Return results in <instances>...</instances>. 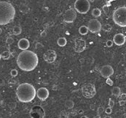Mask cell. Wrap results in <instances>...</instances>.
Returning <instances> with one entry per match:
<instances>
[{
    "label": "cell",
    "instance_id": "603a6c76",
    "mask_svg": "<svg viewBox=\"0 0 126 118\" xmlns=\"http://www.w3.org/2000/svg\"><path fill=\"white\" fill-rule=\"evenodd\" d=\"M103 29H104V31H107V32L110 31L111 29H112V26L109 25V24H105V25L104 26V27H103Z\"/></svg>",
    "mask_w": 126,
    "mask_h": 118
},
{
    "label": "cell",
    "instance_id": "1f68e13d",
    "mask_svg": "<svg viewBox=\"0 0 126 118\" xmlns=\"http://www.w3.org/2000/svg\"><path fill=\"white\" fill-rule=\"evenodd\" d=\"M125 104V100H120V101H119V104H120V106H123Z\"/></svg>",
    "mask_w": 126,
    "mask_h": 118
},
{
    "label": "cell",
    "instance_id": "ffe728a7",
    "mask_svg": "<svg viewBox=\"0 0 126 118\" xmlns=\"http://www.w3.org/2000/svg\"><path fill=\"white\" fill-rule=\"evenodd\" d=\"M65 106L69 109H71L74 106V103L72 100H70V99L66 100V102H65Z\"/></svg>",
    "mask_w": 126,
    "mask_h": 118
},
{
    "label": "cell",
    "instance_id": "4dcf8cb0",
    "mask_svg": "<svg viewBox=\"0 0 126 118\" xmlns=\"http://www.w3.org/2000/svg\"><path fill=\"white\" fill-rule=\"evenodd\" d=\"M120 98L122 100H124V99L126 98V93H122V94H120Z\"/></svg>",
    "mask_w": 126,
    "mask_h": 118
},
{
    "label": "cell",
    "instance_id": "ac0fdd59",
    "mask_svg": "<svg viewBox=\"0 0 126 118\" xmlns=\"http://www.w3.org/2000/svg\"><path fill=\"white\" fill-rule=\"evenodd\" d=\"M66 43H67V41L65 37H60L57 41V44L60 47H64L66 44Z\"/></svg>",
    "mask_w": 126,
    "mask_h": 118
},
{
    "label": "cell",
    "instance_id": "d6986e66",
    "mask_svg": "<svg viewBox=\"0 0 126 118\" xmlns=\"http://www.w3.org/2000/svg\"><path fill=\"white\" fill-rule=\"evenodd\" d=\"M21 32H22V29H21L20 26H15L13 27V34L14 35H19V34H21Z\"/></svg>",
    "mask_w": 126,
    "mask_h": 118
},
{
    "label": "cell",
    "instance_id": "f546056e",
    "mask_svg": "<svg viewBox=\"0 0 126 118\" xmlns=\"http://www.w3.org/2000/svg\"><path fill=\"white\" fill-rule=\"evenodd\" d=\"M105 112H106V114H110L112 112V108H111V107H107V108L105 109Z\"/></svg>",
    "mask_w": 126,
    "mask_h": 118
},
{
    "label": "cell",
    "instance_id": "4fadbf2b",
    "mask_svg": "<svg viewBox=\"0 0 126 118\" xmlns=\"http://www.w3.org/2000/svg\"><path fill=\"white\" fill-rule=\"evenodd\" d=\"M37 96L41 101H45L49 96V90L46 87H40L37 91Z\"/></svg>",
    "mask_w": 126,
    "mask_h": 118
},
{
    "label": "cell",
    "instance_id": "e575fe53",
    "mask_svg": "<svg viewBox=\"0 0 126 118\" xmlns=\"http://www.w3.org/2000/svg\"><path fill=\"white\" fill-rule=\"evenodd\" d=\"M100 117H101L100 114H97L96 116H95V117H94V118H100Z\"/></svg>",
    "mask_w": 126,
    "mask_h": 118
},
{
    "label": "cell",
    "instance_id": "74e56055",
    "mask_svg": "<svg viewBox=\"0 0 126 118\" xmlns=\"http://www.w3.org/2000/svg\"><path fill=\"white\" fill-rule=\"evenodd\" d=\"M81 118H89L88 117H87V116H82L81 117Z\"/></svg>",
    "mask_w": 126,
    "mask_h": 118
},
{
    "label": "cell",
    "instance_id": "5bb4252c",
    "mask_svg": "<svg viewBox=\"0 0 126 118\" xmlns=\"http://www.w3.org/2000/svg\"><path fill=\"white\" fill-rule=\"evenodd\" d=\"M125 41H126V38H125V36L123 34L119 33V34H117L114 36L113 42L116 45L121 46V45L125 44Z\"/></svg>",
    "mask_w": 126,
    "mask_h": 118
},
{
    "label": "cell",
    "instance_id": "83f0119b",
    "mask_svg": "<svg viewBox=\"0 0 126 118\" xmlns=\"http://www.w3.org/2000/svg\"><path fill=\"white\" fill-rule=\"evenodd\" d=\"M106 82H107V85H110V86H112V85H113V84H114L113 81H112V80L110 78H107V79Z\"/></svg>",
    "mask_w": 126,
    "mask_h": 118
},
{
    "label": "cell",
    "instance_id": "ab89813d",
    "mask_svg": "<svg viewBox=\"0 0 126 118\" xmlns=\"http://www.w3.org/2000/svg\"><path fill=\"white\" fill-rule=\"evenodd\" d=\"M2 29H1V28H0V34H2Z\"/></svg>",
    "mask_w": 126,
    "mask_h": 118
},
{
    "label": "cell",
    "instance_id": "52a82bcc",
    "mask_svg": "<svg viewBox=\"0 0 126 118\" xmlns=\"http://www.w3.org/2000/svg\"><path fill=\"white\" fill-rule=\"evenodd\" d=\"M88 28L89 31L93 34H95L101 31L102 29V26L100 21H98L97 19H91L88 23Z\"/></svg>",
    "mask_w": 126,
    "mask_h": 118
},
{
    "label": "cell",
    "instance_id": "44dd1931",
    "mask_svg": "<svg viewBox=\"0 0 126 118\" xmlns=\"http://www.w3.org/2000/svg\"><path fill=\"white\" fill-rule=\"evenodd\" d=\"M101 11L100 9L98 8H95L92 11V15L95 18H98L99 16H101Z\"/></svg>",
    "mask_w": 126,
    "mask_h": 118
},
{
    "label": "cell",
    "instance_id": "5b68a950",
    "mask_svg": "<svg viewBox=\"0 0 126 118\" xmlns=\"http://www.w3.org/2000/svg\"><path fill=\"white\" fill-rule=\"evenodd\" d=\"M90 7L88 0H76L74 2V9L80 14H86Z\"/></svg>",
    "mask_w": 126,
    "mask_h": 118
},
{
    "label": "cell",
    "instance_id": "d6a6232c",
    "mask_svg": "<svg viewBox=\"0 0 126 118\" xmlns=\"http://www.w3.org/2000/svg\"><path fill=\"white\" fill-rule=\"evenodd\" d=\"M90 107V109L91 110H94L95 109V105L94 104H91Z\"/></svg>",
    "mask_w": 126,
    "mask_h": 118
},
{
    "label": "cell",
    "instance_id": "2e32d148",
    "mask_svg": "<svg viewBox=\"0 0 126 118\" xmlns=\"http://www.w3.org/2000/svg\"><path fill=\"white\" fill-rule=\"evenodd\" d=\"M89 30H88V26H82L79 28V33L81 34V35H85L88 33Z\"/></svg>",
    "mask_w": 126,
    "mask_h": 118
},
{
    "label": "cell",
    "instance_id": "9a60e30c",
    "mask_svg": "<svg viewBox=\"0 0 126 118\" xmlns=\"http://www.w3.org/2000/svg\"><path fill=\"white\" fill-rule=\"evenodd\" d=\"M29 46H30L29 41L26 38L20 39L18 42V48L22 50H27V49L29 48Z\"/></svg>",
    "mask_w": 126,
    "mask_h": 118
},
{
    "label": "cell",
    "instance_id": "cb8c5ba5",
    "mask_svg": "<svg viewBox=\"0 0 126 118\" xmlns=\"http://www.w3.org/2000/svg\"><path fill=\"white\" fill-rule=\"evenodd\" d=\"M18 71L16 69H12L10 71V75L13 77H15L18 75Z\"/></svg>",
    "mask_w": 126,
    "mask_h": 118
},
{
    "label": "cell",
    "instance_id": "f1b7e54d",
    "mask_svg": "<svg viewBox=\"0 0 126 118\" xmlns=\"http://www.w3.org/2000/svg\"><path fill=\"white\" fill-rule=\"evenodd\" d=\"M114 106V101L112 100V99H109V107H111V108H112L113 106Z\"/></svg>",
    "mask_w": 126,
    "mask_h": 118
},
{
    "label": "cell",
    "instance_id": "8992f818",
    "mask_svg": "<svg viewBox=\"0 0 126 118\" xmlns=\"http://www.w3.org/2000/svg\"><path fill=\"white\" fill-rule=\"evenodd\" d=\"M81 90H82V93L83 96L87 98V99H91V98L94 97L95 93H96L95 87L94 85H93L91 83L85 84L82 87Z\"/></svg>",
    "mask_w": 126,
    "mask_h": 118
},
{
    "label": "cell",
    "instance_id": "d4e9b609",
    "mask_svg": "<svg viewBox=\"0 0 126 118\" xmlns=\"http://www.w3.org/2000/svg\"><path fill=\"white\" fill-rule=\"evenodd\" d=\"M13 42H14V39H13L12 37H9L7 38V39H6V43H7V44H13Z\"/></svg>",
    "mask_w": 126,
    "mask_h": 118
},
{
    "label": "cell",
    "instance_id": "7a4b0ae2",
    "mask_svg": "<svg viewBox=\"0 0 126 118\" xmlns=\"http://www.w3.org/2000/svg\"><path fill=\"white\" fill-rule=\"evenodd\" d=\"M16 96L20 102L29 103L34 99L37 96V90L32 84L22 83L17 87Z\"/></svg>",
    "mask_w": 126,
    "mask_h": 118
},
{
    "label": "cell",
    "instance_id": "d590c367",
    "mask_svg": "<svg viewBox=\"0 0 126 118\" xmlns=\"http://www.w3.org/2000/svg\"><path fill=\"white\" fill-rule=\"evenodd\" d=\"M83 112H84L83 110H80V111H79V114H82Z\"/></svg>",
    "mask_w": 126,
    "mask_h": 118
},
{
    "label": "cell",
    "instance_id": "30bf717a",
    "mask_svg": "<svg viewBox=\"0 0 126 118\" xmlns=\"http://www.w3.org/2000/svg\"><path fill=\"white\" fill-rule=\"evenodd\" d=\"M86 42L80 38H77L74 41V50L77 53H81L83 52L86 49Z\"/></svg>",
    "mask_w": 126,
    "mask_h": 118
},
{
    "label": "cell",
    "instance_id": "484cf974",
    "mask_svg": "<svg viewBox=\"0 0 126 118\" xmlns=\"http://www.w3.org/2000/svg\"><path fill=\"white\" fill-rule=\"evenodd\" d=\"M113 44H114V42L112 41V40H107V42H106V44H107V46L108 47V48H111V47L113 45Z\"/></svg>",
    "mask_w": 126,
    "mask_h": 118
},
{
    "label": "cell",
    "instance_id": "e0dca14e",
    "mask_svg": "<svg viewBox=\"0 0 126 118\" xmlns=\"http://www.w3.org/2000/svg\"><path fill=\"white\" fill-rule=\"evenodd\" d=\"M112 93L115 96H120L121 94V90L119 87H114L112 90Z\"/></svg>",
    "mask_w": 126,
    "mask_h": 118
},
{
    "label": "cell",
    "instance_id": "60d3db41",
    "mask_svg": "<svg viewBox=\"0 0 126 118\" xmlns=\"http://www.w3.org/2000/svg\"><path fill=\"white\" fill-rule=\"evenodd\" d=\"M1 58H2V56H1V53H0V60H1Z\"/></svg>",
    "mask_w": 126,
    "mask_h": 118
},
{
    "label": "cell",
    "instance_id": "9c48e42d",
    "mask_svg": "<svg viewBox=\"0 0 126 118\" xmlns=\"http://www.w3.org/2000/svg\"><path fill=\"white\" fill-rule=\"evenodd\" d=\"M77 18V11L75 9H68L63 15V20L66 23H73Z\"/></svg>",
    "mask_w": 126,
    "mask_h": 118
},
{
    "label": "cell",
    "instance_id": "3957f363",
    "mask_svg": "<svg viewBox=\"0 0 126 118\" xmlns=\"http://www.w3.org/2000/svg\"><path fill=\"white\" fill-rule=\"evenodd\" d=\"M15 15L13 5L5 1L0 2V25H7L12 22Z\"/></svg>",
    "mask_w": 126,
    "mask_h": 118
},
{
    "label": "cell",
    "instance_id": "7c38bea8",
    "mask_svg": "<svg viewBox=\"0 0 126 118\" xmlns=\"http://www.w3.org/2000/svg\"><path fill=\"white\" fill-rule=\"evenodd\" d=\"M43 58H44V60L47 62V63H53L56 58H57V54L56 53L55 50H47L44 55H43Z\"/></svg>",
    "mask_w": 126,
    "mask_h": 118
},
{
    "label": "cell",
    "instance_id": "7402d4cb",
    "mask_svg": "<svg viewBox=\"0 0 126 118\" xmlns=\"http://www.w3.org/2000/svg\"><path fill=\"white\" fill-rule=\"evenodd\" d=\"M2 58L4 59V60H8L10 56H11V53L9 51V50H6V51H4L2 54Z\"/></svg>",
    "mask_w": 126,
    "mask_h": 118
},
{
    "label": "cell",
    "instance_id": "f35d334b",
    "mask_svg": "<svg viewBox=\"0 0 126 118\" xmlns=\"http://www.w3.org/2000/svg\"><path fill=\"white\" fill-rule=\"evenodd\" d=\"M88 1H89L90 2H93L95 1V0H88Z\"/></svg>",
    "mask_w": 126,
    "mask_h": 118
},
{
    "label": "cell",
    "instance_id": "6da1fadb",
    "mask_svg": "<svg viewBox=\"0 0 126 118\" xmlns=\"http://www.w3.org/2000/svg\"><path fill=\"white\" fill-rule=\"evenodd\" d=\"M39 58L37 55L31 50H23L17 58V64L18 67L25 72L33 71L38 65Z\"/></svg>",
    "mask_w": 126,
    "mask_h": 118
},
{
    "label": "cell",
    "instance_id": "8fae6325",
    "mask_svg": "<svg viewBox=\"0 0 126 118\" xmlns=\"http://www.w3.org/2000/svg\"><path fill=\"white\" fill-rule=\"evenodd\" d=\"M100 74L104 78H109L114 75V69L110 65H105L101 67L100 70Z\"/></svg>",
    "mask_w": 126,
    "mask_h": 118
},
{
    "label": "cell",
    "instance_id": "8d00e7d4",
    "mask_svg": "<svg viewBox=\"0 0 126 118\" xmlns=\"http://www.w3.org/2000/svg\"><path fill=\"white\" fill-rule=\"evenodd\" d=\"M104 118H112V117H111V116L107 115V116H105V117H104Z\"/></svg>",
    "mask_w": 126,
    "mask_h": 118
},
{
    "label": "cell",
    "instance_id": "4316f807",
    "mask_svg": "<svg viewBox=\"0 0 126 118\" xmlns=\"http://www.w3.org/2000/svg\"><path fill=\"white\" fill-rule=\"evenodd\" d=\"M104 111V109L102 107V106H100L98 108V110H97V112H98V114H101V113H103Z\"/></svg>",
    "mask_w": 126,
    "mask_h": 118
},
{
    "label": "cell",
    "instance_id": "277c9868",
    "mask_svg": "<svg viewBox=\"0 0 126 118\" xmlns=\"http://www.w3.org/2000/svg\"><path fill=\"white\" fill-rule=\"evenodd\" d=\"M113 20L120 27H126V7H120L113 12Z\"/></svg>",
    "mask_w": 126,
    "mask_h": 118
},
{
    "label": "cell",
    "instance_id": "836d02e7",
    "mask_svg": "<svg viewBox=\"0 0 126 118\" xmlns=\"http://www.w3.org/2000/svg\"><path fill=\"white\" fill-rule=\"evenodd\" d=\"M41 36H42V37H44V36H46V32L43 31V32L41 34Z\"/></svg>",
    "mask_w": 126,
    "mask_h": 118
},
{
    "label": "cell",
    "instance_id": "b9f144b4",
    "mask_svg": "<svg viewBox=\"0 0 126 118\" xmlns=\"http://www.w3.org/2000/svg\"><path fill=\"white\" fill-rule=\"evenodd\" d=\"M60 118H68V117H60Z\"/></svg>",
    "mask_w": 126,
    "mask_h": 118
},
{
    "label": "cell",
    "instance_id": "ba28073f",
    "mask_svg": "<svg viewBox=\"0 0 126 118\" xmlns=\"http://www.w3.org/2000/svg\"><path fill=\"white\" fill-rule=\"evenodd\" d=\"M45 116V111L42 106L36 105L34 106L30 111L31 118H44Z\"/></svg>",
    "mask_w": 126,
    "mask_h": 118
}]
</instances>
